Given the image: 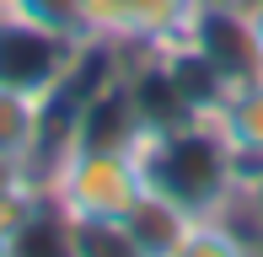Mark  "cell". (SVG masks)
<instances>
[{"label": "cell", "instance_id": "obj_1", "mask_svg": "<svg viewBox=\"0 0 263 257\" xmlns=\"http://www.w3.org/2000/svg\"><path fill=\"white\" fill-rule=\"evenodd\" d=\"M135 156H140V172H145V188L183 204L194 220L226 215L247 177L236 150L215 128L210 108L177 113V118H145L135 134Z\"/></svg>", "mask_w": 263, "mask_h": 257}, {"label": "cell", "instance_id": "obj_9", "mask_svg": "<svg viewBox=\"0 0 263 257\" xmlns=\"http://www.w3.org/2000/svg\"><path fill=\"white\" fill-rule=\"evenodd\" d=\"M242 22H247V38H253V54H258V65H263V0H242Z\"/></svg>", "mask_w": 263, "mask_h": 257}, {"label": "cell", "instance_id": "obj_2", "mask_svg": "<svg viewBox=\"0 0 263 257\" xmlns=\"http://www.w3.org/2000/svg\"><path fill=\"white\" fill-rule=\"evenodd\" d=\"M38 177L65 225H124L129 209L145 198L135 139L65 134Z\"/></svg>", "mask_w": 263, "mask_h": 257}, {"label": "cell", "instance_id": "obj_7", "mask_svg": "<svg viewBox=\"0 0 263 257\" xmlns=\"http://www.w3.org/2000/svg\"><path fill=\"white\" fill-rule=\"evenodd\" d=\"M194 225L199 220L188 215L183 204H172V198L145 188V198H140V204L129 209V220H124V247L135 257H183L188 241H194Z\"/></svg>", "mask_w": 263, "mask_h": 257}, {"label": "cell", "instance_id": "obj_4", "mask_svg": "<svg viewBox=\"0 0 263 257\" xmlns=\"http://www.w3.org/2000/svg\"><path fill=\"white\" fill-rule=\"evenodd\" d=\"M91 49L97 43L65 38V32L32 22L27 11H16L11 0H0V80L32 86V91H65L81 75Z\"/></svg>", "mask_w": 263, "mask_h": 257}, {"label": "cell", "instance_id": "obj_3", "mask_svg": "<svg viewBox=\"0 0 263 257\" xmlns=\"http://www.w3.org/2000/svg\"><path fill=\"white\" fill-rule=\"evenodd\" d=\"M210 0H81V27L97 49L183 54Z\"/></svg>", "mask_w": 263, "mask_h": 257}, {"label": "cell", "instance_id": "obj_8", "mask_svg": "<svg viewBox=\"0 0 263 257\" xmlns=\"http://www.w3.org/2000/svg\"><path fill=\"white\" fill-rule=\"evenodd\" d=\"M226 220H231V225L247 236V247H263V161H258V166H247L242 193L231 198Z\"/></svg>", "mask_w": 263, "mask_h": 257}, {"label": "cell", "instance_id": "obj_6", "mask_svg": "<svg viewBox=\"0 0 263 257\" xmlns=\"http://www.w3.org/2000/svg\"><path fill=\"white\" fill-rule=\"evenodd\" d=\"M210 118L226 134V145L236 150V161L258 166L263 161V70H247V75L226 80L210 102Z\"/></svg>", "mask_w": 263, "mask_h": 257}, {"label": "cell", "instance_id": "obj_10", "mask_svg": "<svg viewBox=\"0 0 263 257\" xmlns=\"http://www.w3.org/2000/svg\"><path fill=\"white\" fill-rule=\"evenodd\" d=\"M27 177H38V172H22V166H6V161H0V198L16 188V182H27Z\"/></svg>", "mask_w": 263, "mask_h": 257}, {"label": "cell", "instance_id": "obj_5", "mask_svg": "<svg viewBox=\"0 0 263 257\" xmlns=\"http://www.w3.org/2000/svg\"><path fill=\"white\" fill-rule=\"evenodd\" d=\"M54 108L59 91H32L0 80V161L22 172H43L54 156Z\"/></svg>", "mask_w": 263, "mask_h": 257}, {"label": "cell", "instance_id": "obj_11", "mask_svg": "<svg viewBox=\"0 0 263 257\" xmlns=\"http://www.w3.org/2000/svg\"><path fill=\"white\" fill-rule=\"evenodd\" d=\"M6 252H11V241H6V236H0V257H6Z\"/></svg>", "mask_w": 263, "mask_h": 257}]
</instances>
